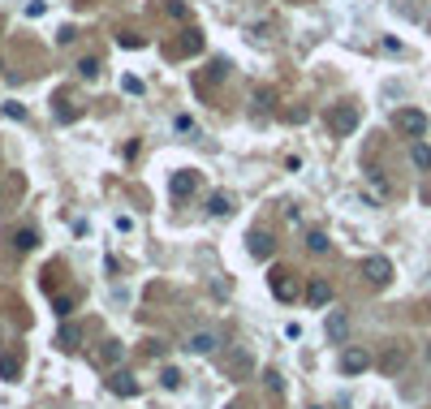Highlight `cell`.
Masks as SVG:
<instances>
[{
	"instance_id": "1",
	"label": "cell",
	"mask_w": 431,
	"mask_h": 409,
	"mask_svg": "<svg viewBox=\"0 0 431 409\" xmlns=\"http://www.w3.org/2000/svg\"><path fill=\"white\" fill-rule=\"evenodd\" d=\"M323 121H328V130H333L337 138H349L353 130H358V121H363V117H358V104H333Z\"/></svg>"
},
{
	"instance_id": "2",
	"label": "cell",
	"mask_w": 431,
	"mask_h": 409,
	"mask_svg": "<svg viewBox=\"0 0 431 409\" xmlns=\"http://www.w3.org/2000/svg\"><path fill=\"white\" fill-rule=\"evenodd\" d=\"M393 130L414 142V138H423V134L431 130V121H427V112H418V108H397V112H393Z\"/></svg>"
},
{
	"instance_id": "3",
	"label": "cell",
	"mask_w": 431,
	"mask_h": 409,
	"mask_svg": "<svg viewBox=\"0 0 431 409\" xmlns=\"http://www.w3.org/2000/svg\"><path fill=\"white\" fill-rule=\"evenodd\" d=\"M363 276H367V285L384 289L388 280H393V263L384 259V254H371V259H363Z\"/></svg>"
},
{
	"instance_id": "4",
	"label": "cell",
	"mask_w": 431,
	"mask_h": 409,
	"mask_svg": "<svg viewBox=\"0 0 431 409\" xmlns=\"http://www.w3.org/2000/svg\"><path fill=\"white\" fill-rule=\"evenodd\" d=\"M323 336H328V345H349V315L345 311H328Z\"/></svg>"
},
{
	"instance_id": "5",
	"label": "cell",
	"mask_w": 431,
	"mask_h": 409,
	"mask_svg": "<svg viewBox=\"0 0 431 409\" xmlns=\"http://www.w3.org/2000/svg\"><path fill=\"white\" fill-rule=\"evenodd\" d=\"M268 280H272V293L281 297V302H293V297H298V280H293V272H289V267H272V276H268Z\"/></svg>"
},
{
	"instance_id": "6",
	"label": "cell",
	"mask_w": 431,
	"mask_h": 409,
	"mask_svg": "<svg viewBox=\"0 0 431 409\" xmlns=\"http://www.w3.org/2000/svg\"><path fill=\"white\" fill-rule=\"evenodd\" d=\"M367 366H371V353L367 349H358V345H345L341 349V371L345 375H363Z\"/></svg>"
},
{
	"instance_id": "7",
	"label": "cell",
	"mask_w": 431,
	"mask_h": 409,
	"mask_svg": "<svg viewBox=\"0 0 431 409\" xmlns=\"http://www.w3.org/2000/svg\"><path fill=\"white\" fill-rule=\"evenodd\" d=\"M246 250H250V259H259V263H268L272 254H276V241H272V233H259V228H255V233L246 237Z\"/></svg>"
},
{
	"instance_id": "8",
	"label": "cell",
	"mask_w": 431,
	"mask_h": 409,
	"mask_svg": "<svg viewBox=\"0 0 431 409\" xmlns=\"http://www.w3.org/2000/svg\"><path fill=\"white\" fill-rule=\"evenodd\" d=\"M216 345H220V336H216V332H194V336L186 341V353H194V357H207V353H216Z\"/></svg>"
},
{
	"instance_id": "9",
	"label": "cell",
	"mask_w": 431,
	"mask_h": 409,
	"mask_svg": "<svg viewBox=\"0 0 431 409\" xmlns=\"http://www.w3.org/2000/svg\"><path fill=\"white\" fill-rule=\"evenodd\" d=\"M108 392H117V396H138V379H134L130 371H112V375H108Z\"/></svg>"
},
{
	"instance_id": "10",
	"label": "cell",
	"mask_w": 431,
	"mask_h": 409,
	"mask_svg": "<svg viewBox=\"0 0 431 409\" xmlns=\"http://www.w3.org/2000/svg\"><path fill=\"white\" fill-rule=\"evenodd\" d=\"M307 302H311V306H328V302H333V285H328L323 276H311V285H307Z\"/></svg>"
},
{
	"instance_id": "11",
	"label": "cell",
	"mask_w": 431,
	"mask_h": 409,
	"mask_svg": "<svg viewBox=\"0 0 431 409\" xmlns=\"http://www.w3.org/2000/svg\"><path fill=\"white\" fill-rule=\"evenodd\" d=\"M168 190H173V198H186V194H194V190H198V172H173Z\"/></svg>"
},
{
	"instance_id": "12",
	"label": "cell",
	"mask_w": 431,
	"mask_h": 409,
	"mask_svg": "<svg viewBox=\"0 0 431 409\" xmlns=\"http://www.w3.org/2000/svg\"><path fill=\"white\" fill-rule=\"evenodd\" d=\"M224 371H229L233 379H246V375H250V357H246L242 349H233V353H229V362H224Z\"/></svg>"
},
{
	"instance_id": "13",
	"label": "cell",
	"mask_w": 431,
	"mask_h": 409,
	"mask_svg": "<svg viewBox=\"0 0 431 409\" xmlns=\"http://www.w3.org/2000/svg\"><path fill=\"white\" fill-rule=\"evenodd\" d=\"M410 160H414V168L431 172V147H427L423 138H414V142H410Z\"/></svg>"
},
{
	"instance_id": "14",
	"label": "cell",
	"mask_w": 431,
	"mask_h": 409,
	"mask_svg": "<svg viewBox=\"0 0 431 409\" xmlns=\"http://www.w3.org/2000/svg\"><path fill=\"white\" fill-rule=\"evenodd\" d=\"M229 211H233V198H229V194H212V198H207V216L220 220V216H229Z\"/></svg>"
},
{
	"instance_id": "15",
	"label": "cell",
	"mask_w": 431,
	"mask_h": 409,
	"mask_svg": "<svg viewBox=\"0 0 431 409\" xmlns=\"http://www.w3.org/2000/svg\"><path fill=\"white\" fill-rule=\"evenodd\" d=\"M121 357H125V345L121 341H104V349H99V362H121Z\"/></svg>"
},
{
	"instance_id": "16",
	"label": "cell",
	"mask_w": 431,
	"mask_h": 409,
	"mask_svg": "<svg viewBox=\"0 0 431 409\" xmlns=\"http://www.w3.org/2000/svg\"><path fill=\"white\" fill-rule=\"evenodd\" d=\"M13 246H17V250H35V246H39V233H35V228H17Z\"/></svg>"
},
{
	"instance_id": "17",
	"label": "cell",
	"mask_w": 431,
	"mask_h": 409,
	"mask_svg": "<svg viewBox=\"0 0 431 409\" xmlns=\"http://www.w3.org/2000/svg\"><path fill=\"white\" fill-rule=\"evenodd\" d=\"M182 52H186V57H198V52H203V35H198V31H186V35H182Z\"/></svg>"
},
{
	"instance_id": "18",
	"label": "cell",
	"mask_w": 431,
	"mask_h": 409,
	"mask_svg": "<svg viewBox=\"0 0 431 409\" xmlns=\"http://www.w3.org/2000/svg\"><path fill=\"white\" fill-rule=\"evenodd\" d=\"M328 246H333V241H328V233H319V228H315V233H307V250H311V254H328Z\"/></svg>"
},
{
	"instance_id": "19",
	"label": "cell",
	"mask_w": 431,
	"mask_h": 409,
	"mask_svg": "<svg viewBox=\"0 0 431 409\" xmlns=\"http://www.w3.org/2000/svg\"><path fill=\"white\" fill-rule=\"evenodd\" d=\"M405 366V349L401 345H393L388 353H384V371H401Z\"/></svg>"
},
{
	"instance_id": "20",
	"label": "cell",
	"mask_w": 431,
	"mask_h": 409,
	"mask_svg": "<svg viewBox=\"0 0 431 409\" xmlns=\"http://www.w3.org/2000/svg\"><path fill=\"white\" fill-rule=\"evenodd\" d=\"M78 73H82L87 82H95V78H99V61H95V57H82V61H78Z\"/></svg>"
},
{
	"instance_id": "21",
	"label": "cell",
	"mask_w": 431,
	"mask_h": 409,
	"mask_svg": "<svg viewBox=\"0 0 431 409\" xmlns=\"http://www.w3.org/2000/svg\"><path fill=\"white\" fill-rule=\"evenodd\" d=\"M17 371H22V362H17V357H0V379H17Z\"/></svg>"
},
{
	"instance_id": "22",
	"label": "cell",
	"mask_w": 431,
	"mask_h": 409,
	"mask_svg": "<svg viewBox=\"0 0 431 409\" xmlns=\"http://www.w3.org/2000/svg\"><path fill=\"white\" fill-rule=\"evenodd\" d=\"M220 78H229V61H212L207 65V82H220Z\"/></svg>"
},
{
	"instance_id": "23",
	"label": "cell",
	"mask_w": 431,
	"mask_h": 409,
	"mask_svg": "<svg viewBox=\"0 0 431 409\" xmlns=\"http://www.w3.org/2000/svg\"><path fill=\"white\" fill-rule=\"evenodd\" d=\"M57 345H61V349H78V327H61Z\"/></svg>"
},
{
	"instance_id": "24",
	"label": "cell",
	"mask_w": 431,
	"mask_h": 409,
	"mask_svg": "<svg viewBox=\"0 0 431 409\" xmlns=\"http://www.w3.org/2000/svg\"><path fill=\"white\" fill-rule=\"evenodd\" d=\"M160 383H164V388H182V375H177L173 366H164V371H160Z\"/></svg>"
},
{
	"instance_id": "25",
	"label": "cell",
	"mask_w": 431,
	"mask_h": 409,
	"mask_svg": "<svg viewBox=\"0 0 431 409\" xmlns=\"http://www.w3.org/2000/svg\"><path fill=\"white\" fill-rule=\"evenodd\" d=\"M272 99H276L272 91H255V108H259V112H268V108H272Z\"/></svg>"
},
{
	"instance_id": "26",
	"label": "cell",
	"mask_w": 431,
	"mask_h": 409,
	"mask_svg": "<svg viewBox=\"0 0 431 409\" xmlns=\"http://www.w3.org/2000/svg\"><path fill=\"white\" fill-rule=\"evenodd\" d=\"M52 306H57V315H69V311H73V297H69V293H61Z\"/></svg>"
},
{
	"instance_id": "27",
	"label": "cell",
	"mask_w": 431,
	"mask_h": 409,
	"mask_svg": "<svg viewBox=\"0 0 431 409\" xmlns=\"http://www.w3.org/2000/svg\"><path fill=\"white\" fill-rule=\"evenodd\" d=\"M164 13H168V17H186V5H182V0H168Z\"/></svg>"
},
{
	"instance_id": "28",
	"label": "cell",
	"mask_w": 431,
	"mask_h": 409,
	"mask_svg": "<svg viewBox=\"0 0 431 409\" xmlns=\"http://www.w3.org/2000/svg\"><path fill=\"white\" fill-rule=\"evenodd\" d=\"M5 117H13V121H22V117H27V108H22V104H9V108H5Z\"/></svg>"
},
{
	"instance_id": "29",
	"label": "cell",
	"mask_w": 431,
	"mask_h": 409,
	"mask_svg": "<svg viewBox=\"0 0 431 409\" xmlns=\"http://www.w3.org/2000/svg\"><path fill=\"white\" fill-rule=\"evenodd\" d=\"M427 366H431V345H427Z\"/></svg>"
},
{
	"instance_id": "30",
	"label": "cell",
	"mask_w": 431,
	"mask_h": 409,
	"mask_svg": "<svg viewBox=\"0 0 431 409\" xmlns=\"http://www.w3.org/2000/svg\"><path fill=\"white\" fill-rule=\"evenodd\" d=\"M233 409H242V405H233Z\"/></svg>"
}]
</instances>
